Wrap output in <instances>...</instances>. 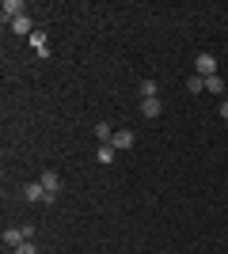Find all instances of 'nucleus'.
Here are the masks:
<instances>
[{
	"instance_id": "1",
	"label": "nucleus",
	"mask_w": 228,
	"mask_h": 254,
	"mask_svg": "<svg viewBox=\"0 0 228 254\" xmlns=\"http://www.w3.org/2000/svg\"><path fill=\"white\" fill-rule=\"evenodd\" d=\"M194 76H202V80L217 76V57H213V53H198L194 57Z\"/></svg>"
},
{
	"instance_id": "2",
	"label": "nucleus",
	"mask_w": 228,
	"mask_h": 254,
	"mask_svg": "<svg viewBox=\"0 0 228 254\" xmlns=\"http://www.w3.org/2000/svg\"><path fill=\"white\" fill-rule=\"evenodd\" d=\"M23 201H27V205H38V201H50V193H46L42 182H27V186H23Z\"/></svg>"
},
{
	"instance_id": "3",
	"label": "nucleus",
	"mask_w": 228,
	"mask_h": 254,
	"mask_svg": "<svg viewBox=\"0 0 228 254\" xmlns=\"http://www.w3.org/2000/svg\"><path fill=\"white\" fill-rule=\"evenodd\" d=\"M38 182L46 186V193H50V201H54L57 193H61V175H57V171H42V175H38Z\"/></svg>"
},
{
	"instance_id": "4",
	"label": "nucleus",
	"mask_w": 228,
	"mask_h": 254,
	"mask_svg": "<svg viewBox=\"0 0 228 254\" xmlns=\"http://www.w3.org/2000/svg\"><path fill=\"white\" fill-rule=\"evenodd\" d=\"M31 50L38 53V61H50V38H46L42 31H34V34H31Z\"/></svg>"
},
{
	"instance_id": "5",
	"label": "nucleus",
	"mask_w": 228,
	"mask_h": 254,
	"mask_svg": "<svg viewBox=\"0 0 228 254\" xmlns=\"http://www.w3.org/2000/svg\"><path fill=\"white\" fill-rule=\"evenodd\" d=\"M27 243V232L23 228H4V247L8 251H15V247H23Z\"/></svg>"
},
{
	"instance_id": "6",
	"label": "nucleus",
	"mask_w": 228,
	"mask_h": 254,
	"mask_svg": "<svg viewBox=\"0 0 228 254\" xmlns=\"http://www.w3.org/2000/svg\"><path fill=\"white\" fill-rule=\"evenodd\" d=\"M0 11H4V23H15L19 19V15H27V11H23V0H4V4H0Z\"/></svg>"
},
{
	"instance_id": "7",
	"label": "nucleus",
	"mask_w": 228,
	"mask_h": 254,
	"mask_svg": "<svg viewBox=\"0 0 228 254\" xmlns=\"http://www.w3.org/2000/svg\"><path fill=\"white\" fill-rule=\"evenodd\" d=\"M133 133L130 129H114V140H110V144H114V152H126V148H133Z\"/></svg>"
},
{
	"instance_id": "8",
	"label": "nucleus",
	"mask_w": 228,
	"mask_h": 254,
	"mask_svg": "<svg viewBox=\"0 0 228 254\" xmlns=\"http://www.w3.org/2000/svg\"><path fill=\"white\" fill-rule=\"evenodd\" d=\"M160 110H163L160 95H156V99H141V114L145 118H160Z\"/></svg>"
},
{
	"instance_id": "9",
	"label": "nucleus",
	"mask_w": 228,
	"mask_h": 254,
	"mask_svg": "<svg viewBox=\"0 0 228 254\" xmlns=\"http://www.w3.org/2000/svg\"><path fill=\"white\" fill-rule=\"evenodd\" d=\"M11 31H15V34H27V38H31V34H34V23H31V15H19V19L11 23Z\"/></svg>"
},
{
	"instance_id": "10",
	"label": "nucleus",
	"mask_w": 228,
	"mask_h": 254,
	"mask_svg": "<svg viewBox=\"0 0 228 254\" xmlns=\"http://www.w3.org/2000/svg\"><path fill=\"white\" fill-rule=\"evenodd\" d=\"M95 137H99V144H110V140H114V129H110L107 122H99V126H95Z\"/></svg>"
},
{
	"instance_id": "11",
	"label": "nucleus",
	"mask_w": 228,
	"mask_h": 254,
	"mask_svg": "<svg viewBox=\"0 0 228 254\" xmlns=\"http://www.w3.org/2000/svg\"><path fill=\"white\" fill-rule=\"evenodd\" d=\"M99 163H114V156H118V152H114V144H99Z\"/></svg>"
},
{
	"instance_id": "12",
	"label": "nucleus",
	"mask_w": 228,
	"mask_h": 254,
	"mask_svg": "<svg viewBox=\"0 0 228 254\" xmlns=\"http://www.w3.org/2000/svg\"><path fill=\"white\" fill-rule=\"evenodd\" d=\"M206 91H213V95H225V80H221V76H209V80H206Z\"/></svg>"
},
{
	"instance_id": "13",
	"label": "nucleus",
	"mask_w": 228,
	"mask_h": 254,
	"mask_svg": "<svg viewBox=\"0 0 228 254\" xmlns=\"http://www.w3.org/2000/svg\"><path fill=\"white\" fill-rule=\"evenodd\" d=\"M156 91H160L156 80H141V99H156Z\"/></svg>"
},
{
	"instance_id": "14",
	"label": "nucleus",
	"mask_w": 228,
	"mask_h": 254,
	"mask_svg": "<svg viewBox=\"0 0 228 254\" xmlns=\"http://www.w3.org/2000/svg\"><path fill=\"white\" fill-rule=\"evenodd\" d=\"M186 91H190V95L206 91V80H202V76H190V80H186Z\"/></svg>"
},
{
	"instance_id": "15",
	"label": "nucleus",
	"mask_w": 228,
	"mask_h": 254,
	"mask_svg": "<svg viewBox=\"0 0 228 254\" xmlns=\"http://www.w3.org/2000/svg\"><path fill=\"white\" fill-rule=\"evenodd\" d=\"M11 254H38V247H34V239H27V243H23V247H15Z\"/></svg>"
},
{
	"instance_id": "16",
	"label": "nucleus",
	"mask_w": 228,
	"mask_h": 254,
	"mask_svg": "<svg viewBox=\"0 0 228 254\" xmlns=\"http://www.w3.org/2000/svg\"><path fill=\"white\" fill-rule=\"evenodd\" d=\"M221 118L228 122V99H221Z\"/></svg>"
},
{
	"instance_id": "17",
	"label": "nucleus",
	"mask_w": 228,
	"mask_h": 254,
	"mask_svg": "<svg viewBox=\"0 0 228 254\" xmlns=\"http://www.w3.org/2000/svg\"><path fill=\"white\" fill-rule=\"evenodd\" d=\"M160 254H167V251H160Z\"/></svg>"
}]
</instances>
